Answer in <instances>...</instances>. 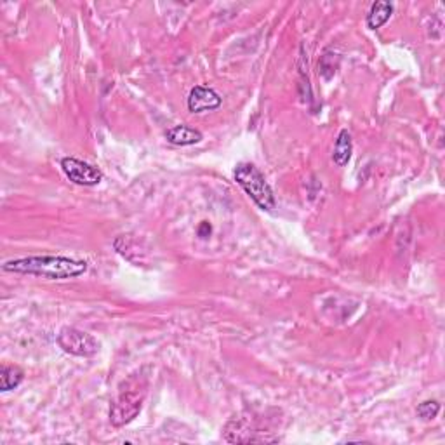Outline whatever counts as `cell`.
Returning <instances> with one entry per match:
<instances>
[{"label": "cell", "instance_id": "6da1fadb", "mask_svg": "<svg viewBox=\"0 0 445 445\" xmlns=\"http://www.w3.org/2000/svg\"><path fill=\"white\" fill-rule=\"evenodd\" d=\"M4 272L35 275L47 280H66L77 278L87 272V263L82 259L65 256H30V258L11 259L2 265Z\"/></svg>", "mask_w": 445, "mask_h": 445}, {"label": "cell", "instance_id": "7a4b0ae2", "mask_svg": "<svg viewBox=\"0 0 445 445\" xmlns=\"http://www.w3.org/2000/svg\"><path fill=\"white\" fill-rule=\"evenodd\" d=\"M146 391L148 376H144L143 370L129 376L120 384L117 399L111 402L110 407V422L115 428H122L139 416Z\"/></svg>", "mask_w": 445, "mask_h": 445}, {"label": "cell", "instance_id": "3957f363", "mask_svg": "<svg viewBox=\"0 0 445 445\" xmlns=\"http://www.w3.org/2000/svg\"><path fill=\"white\" fill-rule=\"evenodd\" d=\"M233 176H235L237 184L251 196V200L259 207V209H275L277 200L275 195H273L272 187H270L261 170H259L254 164H251V162H240V164L235 167Z\"/></svg>", "mask_w": 445, "mask_h": 445}, {"label": "cell", "instance_id": "277c9868", "mask_svg": "<svg viewBox=\"0 0 445 445\" xmlns=\"http://www.w3.org/2000/svg\"><path fill=\"white\" fill-rule=\"evenodd\" d=\"M58 344L73 357H92L99 350L98 341L77 327H63L58 334Z\"/></svg>", "mask_w": 445, "mask_h": 445}, {"label": "cell", "instance_id": "5b68a950", "mask_svg": "<svg viewBox=\"0 0 445 445\" xmlns=\"http://www.w3.org/2000/svg\"><path fill=\"white\" fill-rule=\"evenodd\" d=\"M61 170L72 183L80 184V187H96L103 180V173L98 167L87 164L84 161H79L75 157L63 158Z\"/></svg>", "mask_w": 445, "mask_h": 445}, {"label": "cell", "instance_id": "8992f818", "mask_svg": "<svg viewBox=\"0 0 445 445\" xmlns=\"http://www.w3.org/2000/svg\"><path fill=\"white\" fill-rule=\"evenodd\" d=\"M222 98L214 91L213 87L206 85H195L188 96V110L192 113H203V111H213L221 106Z\"/></svg>", "mask_w": 445, "mask_h": 445}, {"label": "cell", "instance_id": "52a82bcc", "mask_svg": "<svg viewBox=\"0 0 445 445\" xmlns=\"http://www.w3.org/2000/svg\"><path fill=\"white\" fill-rule=\"evenodd\" d=\"M165 138L170 144L176 146H192V144L200 143L203 139V134L199 129L188 127V125H174L165 132Z\"/></svg>", "mask_w": 445, "mask_h": 445}, {"label": "cell", "instance_id": "ba28073f", "mask_svg": "<svg viewBox=\"0 0 445 445\" xmlns=\"http://www.w3.org/2000/svg\"><path fill=\"white\" fill-rule=\"evenodd\" d=\"M351 151H353V143H351V134L343 129V131L337 134L336 144H334V153L332 161L337 167H344L350 162Z\"/></svg>", "mask_w": 445, "mask_h": 445}, {"label": "cell", "instance_id": "9c48e42d", "mask_svg": "<svg viewBox=\"0 0 445 445\" xmlns=\"http://www.w3.org/2000/svg\"><path fill=\"white\" fill-rule=\"evenodd\" d=\"M393 14V4L389 2H383V0H380V2H374L372 6H370L369 13H367V27H369L370 30H377L383 27L384 23L391 18Z\"/></svg>", "mask_w": 445, "mask_h": 445}, {"label": "cell", "instance_id": "30bf717a", "mask_svg": "<svg viewBox=\"0 0 445 445\" xmlns=\"http://www.w3.org/2000/svg\"><path fill=\"white\" fill-rule=\"evenodd\" d=\"M25 372L16 365H2L0 370V389L2 391H11V389H16L23 383Z\"/></svg>", "mask_w": 445, "mask_h": 445}, {"label": "cell", "instance_id": "8fae6325", "mask_svg": "<svg viewBox=\"0 0 445 445\" xmlns=\"http://www.w3.org/2000/svg\"><path fill=\"white\" fill-rule=\"evenodd\" d=\"M337 70V56L331 51H325L324 56L318 61V73L324 77V80H331Z\"/></svg>", "mask_w": 445, "mask_h": 445}, {"label": "cell", "instance_id": "7c38bea8", "mask_svg": "<svg viewBox=\"0 0 445 445\" xmlns=\"http://www.w3.org/2000/svg\"><path fill=\"white\" fill-rule=\"evenodd\" d=\"M440 413V403L435 402V400H426V402L419 403L418 406V416L422 419V421H432L439 416Z\"/></svg>", "mask_w": 445, "mask_h": 445}, {"label": "cell", "instance_id": "4fadbf2b", "mask_svg": "<svg viewBox=\"0 0 445 445\" xmlns=\"http://www.w3.org/2000/svg\"><path fill=\"white\" fill-rule=\"evenodd\" d=\"M209 233H211V226H209V222L203 221L202 225H200V228H199V235L202 237V239H206V237L209 235Z\"/></svg>", "mask_w": 445, "mask_h": 445}]
</instances>
